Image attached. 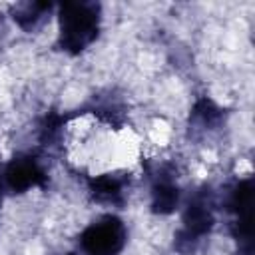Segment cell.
Instances as JSON below:
<instances>
[{
    "instance_id": "7a4b0ae2",
    "label": "cell",
    "mask_w": 255,
    "mask_h": 255,
    "mask_svg": "<svg viewBox=\"0 0 255 255\" xmlns=\"http://www.w3.org/2000/svg\"><path fill=\"white\" fill-rule=\"evenodd\" d=\"M215 225V213H213V199L209 189L197 191L185 205L181 215V229L175 237V247L181 253H193L195 245L211 233Z\"/></svg>"
},
{
    "instance_id": "5b68a950",
    "label": "cell",
    "mask_w": 255,
    "mask_h": 255,
    "mask_svg": "<svg viewBox=\"0 0 255 255\" xmlns=\"http://www.w3.org/2000/svg\"><path fill=\"white\" fill-rule=\"evenodd\" d=\"M48 175L42 163L30 153L14 155L6 165L0 167V189L2 193L20 195L32 187H46Z\"/></svg>"
},
{
    "instance_id": "8992f818",
    "label": "cell",
    "mask_w": 255,
    "mask_h": 255,
    "mask_svg": "<svg viewBox=\"0 0 255 255\" xmlns=\"http://www.w3.org/2000/svg\"><path fill=\"white\" fill-rule=\"evenodd\" d=\"M151 201L149 207L155 215H169L179 205V185L175 179V173L169 165L157 167V171L151 173Z\"/></svg>"
},
{
    "instance_id": "ba28073f",
    "label": "cell",
    "mask_w": 255,
    "mask_h": 255,
    "mask_svg": "<svg viewBox=\"0 0 255 255\" xmlns=\"http://www.w3.org/2000/svg\"><path fill=\"white\" fill-rule=\"evenodd\" d=\"M52 8L54 6L50 2H18L10 8V14L22 30L36 32L40 26L48 22Z\"/></svg>"
},
{
    "instance_id": "8fae6325",
    "label": "cell",
    "mask_w": 255,
    "mask_h": 255,
    "mask_svg": "<svg viewBox=\"0 0 255 255\" xmlns=\"http://www.w3.org/2000/svg\"><path fill=\"white\" fill-rule=\"evenodd\" d=\"M0 205H2V189H0Z\"/></svg>"
},
{
    "instance_id": "7c38bea8",
    "label": "cell",
    "mask_w": 255,
    "mask_h": 255,
    "mask_svg": "<svg viewBox=\"0 0 255 255\" xmlns=\"http://www.w3.org/2000/svg\"><path fill=\"white\" fill-rule=\"evenodd\" d=\"M64 255H74V253H64Z\"/></svg>"
},
{
    "instance_id": "6da1fadb",
    "label": "cell",
    "mask_w": 255,
    "mask_h": 255,
    "mask_svg": "<svg viewBox=\"0 0 255 255\" xmlns=\"http://www.w3.org/2000/svg\"><path fill=\"white\" fill-rule=\"evenodd\" d=\"M58 48L70 56H78L88 50L100 36L102 6L98 2H62L58 6Z\"/></svg>"
},
{
    "instance_id": "277c9868",
    "label": "cell",
    "mask_w": 255,
    "mask_h": 255,
    "mask_svg": "<svg viewBox=\"0 0 255 255\" xmlns=\"http://www.w3.org/2000/svg\"><path fill=\"white\" fill-rule=\"evenodd\" d=\"M227 209L233 213V237L239 245L241 255H251L253 251V179L237 181L227 195Z\"/></svg>"
},
{
    "instance_id": "52a82bcc",
    "label": "cell",
    "mask_w": 255,
    "mask_h": 255,
    "mask_svg": "<svg viewBox=\"0 0 255 255\" xmlns=\"http://www.w3.org/2000/svg\"><path fill=\"white\" fill-rule=\"evenodd\" d=\"M129 173H102L88 179V193L92 201L122 207L128 199Z\"/></svg>"
},
{
    "instance_id": "30bf717a",
    "label": "cell",
    "mask_w": 255,
    "mask_h": 255,
    "mask_svg": "<svg viewBox=\"0 0 255 255\" xmlns=\"http://www.w3.org/2000/svg\"><path fill=\"white\" fill-rule=\"evenodd\" d=\"M96 110H98V114H100L102 110H110V104H100V106H96ZM112 110H118V108H112ZM106 114H108L106 120H108L110 124H112V122H114V124H120V122H118V116H120V114H116V112H106Z\"/></svg>"
},
{
    "instance_id": "9c48e42d",
    "label": "cell",
    "mask_w": 255,
    "mask_h": 255,
    "mask_svg": "<svg viewBox=\"0 0 255 255\" xmlns=\"http://www.w3.org/2000/svg\"><path fill=\"white\" fill-rule=\"evenodd\" d=\"M225 122V114L209 98H199L189 114V129L193 131H213Z\"/></svg>"
},
{
    "instance_id": "3957f363",
    "label": "cell",
    "mask_w": 255,
    "mask_h": 255,
    "mask_svg": "<svg viewBox=\"0 0 255 255\" xmlns=\"http://www.w3.org/2000/svg\"><path fill=\"white\" fill-rule=\"evenodd\" d=\"M78 243L86 255H118L128 243L126 223L118 215H102L80 233Z\"/></svg>"
}]
</instances>
